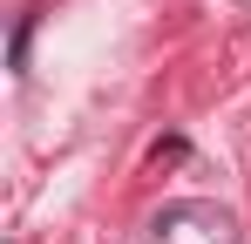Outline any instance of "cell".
I'll return each mask as SVG.
<instances>
[{"mask_svg": "<svg viewBox=\"0 0 251 244\" xmlns=\"http://www.w3.org/2000/svg\"><path fill=\"white\" fill-rule=\"evenodd\" d=\"M150 231H156L150 244H238L231 210H217V203H170Z\"/></svg>", "mask_w": 251, "mask_h": 244, "instance_id": "obj_1", "label": "cell"}]
</instances>
